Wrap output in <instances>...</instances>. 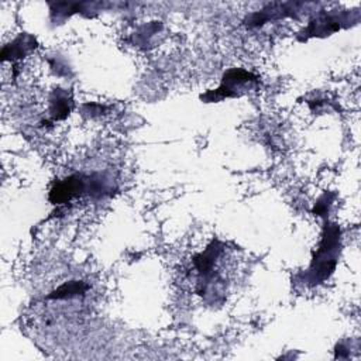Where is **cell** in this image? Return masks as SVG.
Here are the masks:
<instances>
[{
  "mask_svg": "<svg viewBox=\"0 0 361 361\" xmlns=\"http://www.w3.org/2000/svg\"><path fill=\"white\" fill-rule=\"evenodd\" d=\"M257 83V78L245 71L233 69L228 71L223 76L221 86L216 90L219 97H228V96H237L240 90L245 92L250 87H252Z\"/></svg>",
  "mask_w": 361,
  "mask_h": 361,
  "instance_id": "1",
  "label": "cell"
}]
</instances>
